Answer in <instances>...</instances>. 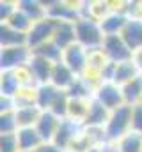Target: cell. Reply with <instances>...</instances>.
Returning <instances> with one entry per match:
<instances>
[{
  "label": "cell",
  "mask_w": 142,
  "mask_h": 152,
  "mask_svg": "<svg viewBox=\"0 0 142 152\" xmlns=\"http://www.w3.org/2000/svg\"><path fill=\"white\" fill-rule=\"evenodd\" d=\"M75 32H76V44L84 46L87 51L101 50V44L105 41V32L100 21L84 16L75 23Z\"/></svg>",
  "instance_id": "obj_1"
},
{
  "label": "cell",
  "mask_w": 142,
  "mask_h": 152,
  "mask_svg": "<svg viewBox=\"0 0 142 152\" xmlns=\"http://www.w3.org/2000/svg\"><path fill=\"white\" fill-rule=\"evenodd\" d=\"M132 112H133V106H128V104H123L121 108L110 112L105 124L106 142L115 143L132 131Z\"/></svg>",
  "instance_id": "obj_2"
},
{
  "label": "cell",
  "mask_w": 142,
  "mask_h": 152,
  "mask_svg": "<svg viewBox=\"0 0 142 152\" xmlns=\"http://www.w3.org/2000/svg\"><path fill=\"white\" fill-rule=\"evenodd\" d=\"M101 51L112 64H121L133 58V51L124 42L123 36H105V41L101 44Z\"/></svg>",
  "instance_id": "obj_3"
},
{
  "label": "cell",
  "mask_w": 142,
  "mask_h": 152,
  "mask_svg": "<svg viewBox=\"0 0 142 152\" xmlns=\"http://www.w3.org/2000/svg\"><path fill=\"white\" fill-rule=\"evenodd\" d=\"M94 101H98L101 106H105L108 112H114L124 104L123 90L117 83L114 81H103L96 90H94Z\"/></svg>",
  "instance_id": "obj_4"
},
{
  "label": "cell",
  "mask_w": 142,
  "mask_h": 152,
  "mask_svg": "<svg viewBox=\"0 0 142 152\" xmlns=\"http://www.w3.org/2000/svg\"><path fill=\"white\" fill-rule=\"evenodd\" d=\"M55 28H57V21L53 18H50V16L34 23L30 32L27 34V46L30 48V51L39 48V46H43V44H46V42H52Z\"/></svg>",
  "instance_id": "obj_5"
},
{
  "label": "cell",
  "mask_w": 142,
  "mask_h": 152,
  "mask_svg": "<svg viewBox=\"0 0 142 152\" xmlns=\"http://www.w3.org/2000/svg\"><path fill=\"white\" fill-rule=\"evenodd\" d=\"M32 51L29 46H14V48H2L0 53V67L2 71H16L23 66H29Z\"/></svg>",
  "instance_id": "obj_6"
},
{
  "label": "cell",
  "mask_w": 142,
  "mask_h": 152,
  "mask_svg": "<svg viewBox=\"0 0 142 152\" xmlns=\"http://www.w3.org/2000/svg\"><path fill=\"white\" fill-rule=\"evenodd\" d=\"M61 62H64L76 76H82L85 73L87 66H89V51H87L84 46H80V44L75 42L73 46L66 48V50L62 51Z\"/></svg>",
  "instance_id": "obj_7"
},
{
  "label": "cell",
  "mask_w": 142,
  "mask_h": 152,
  "mask_svg": "<svg viewBox=\"0 0 142 152\" xmlns=\"http://www.w3.org/2000/svg\"><path fill=\"white\" fill-rule=\"evenodd\" d=\"M82 129H84L82 124L73 122L70 118H62V122H61V126H59V129H57V134H55V138H53V143H55L57 147H61L64 152H68V149L71 147V143L80 136Z\"/></svg>",
  "instance_id": "obj_8"
},
{
  "label": "cell",
  "mask_w": 142,
  "mask_h": 152,
  "mask_svg": "<svg viewBox=\"0 0 142 152\" xmlns=\"http://www.w3.org/2000/svg\"><path fill=\"white\" fill-rule=\"evenodd\" d=\"M53 62H50L48 58H43L39 55H34L30 57V62H29V69L34 76L36 83L37 85H46L50 83V78H52V71H53Z\"/></svg>",
  "instance_id": "obj_9"
},
{
  "label": "cell",
  "mask_w": 142,
  "mask_h": 152,
  "mask_svg": "<svg viewBox=\"0 0 142 152\" xmlns=\"http://www.w3.org/2000/svg\"><path fill=\"white\" fill-rule=\"evenodd\" d=\"M61 122H62V118H59L52 112H43L39 120H37V124H36V131L43 138V142H53Z\"/></svg>",
  "instance_id": "obj_10"
},
{
  "label": "cell",
  "mask_w": 142,
  "mask_h": 152,
  "mask_svg": "<svg viewBox=\"0 0 142 152\" xmlns=\"http://www.w3.org/2000/svg\"><path fill=\"white\" fill-rule=\"evenodd\" d=\"M142 75V71L139 69V66L132 60H126V62H121V64H114V76H112V81L117 83L119 87L126 85L128 81L135 80Z\"/></svg>",
  "instance_id": "obj_11"
},
{
  "label": "cell",
  "mask_w": 142,
  "mask_h": 152,
  "mask_svg": "<svg viewBox=\"0 0 142 152\" xmlns=\"http://www.w3.org/2000/svg\"><path fill=\"white\" fill-rule=\"evenodd\" d=\"M121 36L133 53L142 51V20H132L130 18Z\"/></svg>",
  "instance_id": "obj_12"
},
{
  "label": "cell",
  "mask_w": 142,
  "mask_h": 152,
  "mask_svg": "<svg viewBox=\"0 0 142 152\" xmlns=\"http://www.w3.org/2000/svg\"><path fill=\"white\" fill-rule=\"evenodd\" d=\"M128 20L130 18L123 11H112L108 16H105L100 21V25H101L105 36H121L124 27H126V23H128Z\"/></svg>",
  "instance_id": "obj_13"
},
{
  "label": "cell",
  "mask_w": 142,
  "mask_h": 152,
  "mask_svg": "<svg viewBox=\"0 0 142 152\" xmlns=\"http://www.w3.org/2000/svg\"><path fill=\"white\" fill-rule=\"evenodd\" d=\"M76 78H78V76L75 75V73L71 71L64 62H57V64L53 66L50 83H52L53 87H57L59 90H64V92H66L71 85L75 83V80H76Z\"/></svg>",
  "instance_id": "obj_14"
},
{
  "label": "cell",
  "mask_w": 142,
  "mask_h": 152,
  "mask_svg": "<svg viewBox=\"0 0 142 152\" xmlns=\"http://www.w3.org/2000/svg\"><path fill=\"white\" fill-rule=\"evenodd\" d=\"M64 90H59L57 87H53L52 83L46 85H39L36 90V104L43 110V112H50L52 106L55 104V101L59 99V96Z\"/></svg>",
  "instance_id": "obj_15"
},
{
  "label": "cell",
  "mask_w": 142,
  "mask_h": 152,
  "mask_svg": "<svg viewBox=\"0 0 142 152\" xmlns=\"http://www.w3.org/2000/svg\"><path fill=\"white\" fill-rule=\"evenodd\" d=\"M16 138H18V145L21 152H36L44 142L39 136V133L36 131V127H23L16 131Z\"/></svg>",
  "instance_id": "obj_16"
},
{
  "label": "cell",
  "mask_w": 142,
  "mask_h": 152,
  "mask_svg": "<svg viewBox=\"0 0 142 152\" xmlns=\"http://www.w3.org/2000/svg\"><path fill=\"white\" fill-rule=\"evenodd\" d=\"M53 42L64 51L66 48L73 46L76 42V32H75V23L68 21H57V28L53 34Z\"/></svg>",
  "instance_id": "obj_17"
},
{
  "label": "cell",
  "mask_w": 142,
  "mask_h": 152,
  "mask_svg": "<svg viewBox=\"0 0 142 152\" xmlns=\"http://www.w3.org/2000/svg\"><path fill=\"white\" fill-rule=\"evenodd\" d=\"M41 113H43V110H41L37 104L16 108V110H14V115H16L18 129H23V127H36V124H37Z\"/></svg>",
  "instance_id": "obj_18"
},
{
  "label": "cell",
  "mask_w": 142,
  "mask_h": 152,
  "mask_svg": "<svg viewBox=\"0 0 142 152\" xmlns=\"http://www.w3.org/2000/svg\"><path fill=\"white\" fill-rule=\"evenodd\" d=\"M110 112L106 110L105 106H101L98 101H91V108L89 113L84 120V127H105L106 120H108Z\"/></svg>",
  "instance_id": "obj_19"
},
{
  "label": "cell",
  "mask_w": 142,
  "mask_h": 152,
  "mask_svg": "<svg viewBox=\"0 0 142 152\" xmlns=\"http://www.w3.org/2000/svg\"><path fill=\"white\" fill-rule=\"evenodd\" d=\"M18 7L34 21H41L48 18V5L46 2H37V0H18Z\"/></svg>",
  "instance_id": "obj_20"
},
{
  "label": "cell",
  "mask_w": 142,
  "mask_h": 152,
  "mask_svg": "<svg viewBox=\"0 0 142 152\" xmlns=\"http://www.w3.org/2000/svg\"><path fill=\"white\" fill-rule=\"evenodd\" d=\"M121 90H123L124 104H128V106L142 104V75L132 81H128L126 85H123Z\"/></svg>",
  "instance_id": "obj_21"
},
{
  "label": "cell",
  "mask_w": 142,
  "mask_h": 152,
  "mask_svg": "<svg viewBox=\"0 0 142 152\" xmlns=\"http://www.w3.org/2000/svg\"><path fill=\"white\" fill-rule=\"evenodd\" d=\"M91 101L92 99H71L70 97L66 118H70L73 122H78V124L84 126V120H85V117L89 113V108H91Z\"/></svg>",
  "instance_id": "obj_22"
},
{
  "label": "cell",
  "mask_w": 142,
  "mask_h": 152,
  "mask_svg": "<svg viewBox=\"0 0 142 152\" xmlns=\"http://www.w3.org/2000/svg\"><path fill=\"white\" fill-rule=\"evenodd\" d=\"M0 46L2 48L27 46V36L2 23V27H0Z\"/></svg>",
  "instance_id": "obj_23"
},
{
  "label": "cell",
  "mask_w": 142,
  "mask_h": 152,
  "mask_svg": "<svg viewBox=\"0 0 142 152\" xmlns=\"http://www.w3.org/2000/svg\"><path fill=\"white\" fill-rule=\"evenodd\" d=\"M20 88H21V85H20L18 76H16L14 71H2L0 73V90H2V96L14 97Z\"/></svg>",
  "instance_id": "obj_24"
},
{
  "label": "cell",
  "mask_w": 142,
  "mask_h": 152,
  "mask_svg": "<svg viewBox=\"0 0 142 152\" xmlns=\"http://www.w3.org/2000/svg\"><path fill=\"white\" fill-rule=\"evenodd\" d=\"M4 25H7V27H11V28H14V30H18V32H21V34H29L30 32V28H32V25H34V21L18 7L14 12H13V16L4 23Z\"/></svg>",
  "instance_id": "obj_25"
},
{
  "label": "cell",
  "mask_w": 142,
  "mask_h": 152,
  "mask_svg": "<svg viewBox=\"0 0 142 152\" xmlns=\"http://www.w3.org/2000/svg\"><path fill=\"white\" fill-rule=\"evenodd\" d=\"M66 92H68V96H70L71 99H92L94 97V88L82 76H78L75 80V83L71 85Z\"/></svg>",
  "instance_id": "obj_26"
},
{
  "label": "cell",
  "mask_w": 142,
  "mask_h": 152,
  "mask_svg": "<svg viewBox=\"0 0 142 152\" xmlns=\"http://www.w3.org/2000/svg\"><path fill=\"white\" fill-rule=\"evenodd\" d=\"M117 152H142V136L130 131L119 142H115Z\"/></svg>",
  "instance_id": "obj_27"
},
{
  "label": "cell",
  "mask_w": 142,
  "mask_h": 152,
  "mask_svg": "<svg viewBox=\"0 0 142 152\" xmlns=\"http://www.w3.org/2000/svg\"><path fill=\"white\" fill-rule=\"evenodd\" d=\"M32 53L43 57V58H48V60L53 62V64L61 62V58H62V50H61L53 41H52V42H46V44H43V46H39V48H36V50H32Z\"/></svg>",
  "instance_id": "obj_28"
},
{
  "label": "cell",
  "mask_w": 142,
  "mask_h": 152,
  "mask_svg": "<svg viewBox=\"0 0 142 152\" xmlns=\"http://www.w3.org/2000/svg\"><path fill=\"white\" fill-rule=\"evenodd\" d=\"M16 131H18V124H16L14 112L0 113V134H14Z\"/></svg>",
  "instance_id": "obj_29"
},
{
  "label": "cell",
  "mask_w": 142,
  "mask_h": 152,
  "mask_svg": "<svg viewBox=\"0 0 142 152\" xmlns=\"http://www.w3.org/2000/svg\"><path fill=\"white\" fill-rule=\"evenodd\" d=\"M0 152H21L18 145L16 133L14 134H2L0 136Z\"/></svg>",
  "instance_id": "obj_30"
},
{
  "label": "cell",
  "mask_w": 142,
  "mask_h": 152,
  "mask_svg": "<svg viewBox=\"0 0 142 152\" xmlns=\"http://www.w3.org/2000/svg\"><path fill=\"white\" fill-rule=\"evenodd\" d=\"M132 131L142 136V104L133 106V112H132Z\"/></svg>",
  "instance_id": "obj_31"
},
{
  "label": "cell",
  "mask_w": 142,
  "mask_h": 152,
  "mask_svg": "<svg viewBox=\"0 0 142 152\" xmlns=\"http://www.w3.org/2000/svg\"><path fill=\"white\" fill-rule=\"evenodd\" d=\"M18 9V2H9V0H4L2 4H0V18H2V23H5L11 16H13V12Z\"/></svg>",
  "instance_id": "obj_32"
},
{
  "label": "cell",
  "mask_w": 142,
  "mask_h": 152,
  "mask_svg": "<svg viewBox=\"0 0 142 152\" xmlns=\"http://www.w3.org/2000/svg\"><path fill=\"white\" fill-rule=\"evenodd\" d=\"M36 152H64L61 147H57L53 142H44Z\"/></svg>",
  "instance_id": "obj_33"
}]
</instances>
